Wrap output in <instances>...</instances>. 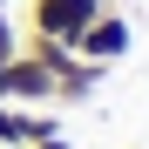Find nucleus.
Here are the masks:
<instances>
[{
	"instance_id": "obj_4",
	"label": "nucleus",
	"mask_w": 149,
	"mask_h": 149,
	"mask_svg": "<svg viewBox=\"0 0 149 149\" xmlns=\"http://www.w3.org/2000/svg\"><path fill=\"white\" fill-rule=\"evenodd\" d=\"M41 136H54V115L47 109H14V102H0V142H14V149H27Z\"/></svg>"
},
{
	"instance_id": "obj_7",
	"label": "nucleus",
	"mask_w": 149,
	"mask_h": 149,
	"mask_svg": "<svg viewBox=\"0 0 149 149\" xmlns=\"http://www.w3.org/2000/svg\"><path fill=\"white\" fill-rule=\"evenodd\" d=\"M27 149H68V142H61V129H54V136H41V142H27Z\"/></svg>"
},
{
	"instance_id": "obj_8",
	"label": "nucleus",
	"mask_w": 149,
	"mask_h": 149,
	"mask_svg": "<svg viewBox=\"0 0 149 149\" xmlns=\"http://www.w3.org/2000/svg\"><path fill=\"white\" fill-rule=\"evenodd\" d=\"M0 7H14V0H0Z\"/></svg>"
},
{
	"instance_id": "obj_6",
	"label": "nucleus",
	"mask_w": 149,
	"mask_h": 149,
	"mask_svg": "<svg viewBox=\"0 0 149 149\" xmlns=\"http://www.w3.org/2000/svg\"><path fill=\"white\" fill-rule=\"evenodd\" d=\"M20 41H27V34H20V27H14V14L0 7V61H7V54H20Z\"/></svg>"
},
{
	"instance_id": "obj_1",
	"label": "nucleus",
	"mask_w": 149,
	"mask_h": 149,
	"mask_svg": "<svg viewBox=\"0 0 149 149\" xmlns=\"http://www.w3.org/2000/svg\"><path fill=\"white\" fill-rule=\"evenodd\" d=\"M0 102H14V109H47V102H54V74L20 47V54L0 61Z\"/></svg>"
},
{
	"instance_id": "obj_2",
	"label": "nucleus",
	"mask_w": 149,
	"mask_h": 149,
	"mask_svg": "<svg viewBox=\"0 0 149 149\" xmlns=\"http://www.w3.org/2000/svg\"><path fill=\"white\" fill-rule=\"evenodd\" d=\"M102 7L109 0H27V27L47 34V41H61V47H74V34H81Z\"/></svg>"
},
{
	"instance_id": "obj_5",
	"label": "nucleus",
	"mask_w": 149,
	"mask_h": 149,
	"mask_svg": "<svg viewBox=\"0 0 149 149\" xmlns=\"http://www.w3.org/2000/svg\"><path fill=\"white\" fill-rule=\"evenodd\" d=\"M102 74H109V68H95V61H81V54H68V61L54 68V102H88V95L102 88Z\"/></svg>"
},
{
	"instance_id": "obj_3",
	"label": "nucleus",
	"mask_w": 149,
	"mask_h": 149,
	"mask_svg": "<svg viewBox=\"0 0 149 149\" xmlns=\"http://www.w3.org/2000/svg\"><path fill=\"white\" fill-rule=\"evenodd\" d=\"M129 47H136V27H129L115 7H102V14H95L81 34H74V54H81V61H95V68H115Z\"/></svg>"
}]
</instances>
